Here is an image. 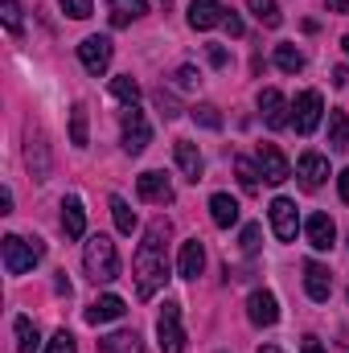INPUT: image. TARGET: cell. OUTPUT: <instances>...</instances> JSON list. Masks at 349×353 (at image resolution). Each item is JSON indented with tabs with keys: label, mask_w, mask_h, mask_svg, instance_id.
Masks as SVG:
<instances>
[{
	"label": "cell",
	"mask_w": 349,
	"mask_h": 353,
	"mask_svg": "<svg viewBox=\"0 0 349 353\" xmlns=\"http://www.w3.org/2000/svg\"><path fill=\"white\" fill-rule=\"evenodd\" d=\"M165 239H169V222H152L148 234H144V243H140V251H136V263L132 267H136V292H140V300H152L165 288V279H169Z\"/></svg>",
	"instance_id": "cell-1"
},
{
	"label": "cell",
	"mask_w": 349,
	"mask_h": 353,
	"mask_svg": "<svg viewBox=\"0 0 349 353\" xmlns=\"http://www.w3.org/2000/svg\"><path fill=\"white\" fill-rule=\"evenodd\" d=\"M83 267L94 283H111L119 279V255H115V243L107 234H94L87 239V251H83Z\"/></svg>",
	"instance_id": "cell-2"
},
{
	"label": "cell",
	"mask_w": 349,
	"mask_h": 353,
	"mask_svg": "<svg viewBox=\"0 0 349 353\" xmlns=\"http://www.w3.org/2000/svg\"><path fill=\"white\" fill-rule=\"evenodd\" d=\"M0 251H4V271L8 275H25V271H33L37 259L46 255V247H41V239H21V234H4V243H0Z\"/></svg>",
	"instance_id": "cell-3"
},
{
	"label": "cell",
	"mask_w": 349,
	"mask_h": 353,
	"mask_svg": "<svg viewBox=\"0 0 349 353\" xmlns=\"http://www.w3.org/2000/svg\"><path fill=\"white\" fill-rule=\"evenodd\" d=\"M157 337H161V353H185V329H181V304L165 300V312L157 321Z\"/></svg>",
	"instance_id": "cell-4"
},
{
	"label": "cell",
	"mask_w": 349,
	"mask_h": 353,
	"mask_svg": "<svg viewBox=\"0 0 349 353\" xmlns=\"http://www.w3.org/2000/svg\"><path fill=\"white\" fill-rule=\"evenodd\" d=\"M321 115H325V99H321V90H304V94L296 99V107H292V123H296L300 136H312V132L321 128Z\"/></svg>",
	"instance_id": "cell-5"
},
{
	"label": "cell",
	"mask_w": 349,
	"mask_h": 353,
	"mask_svg": "<svg viewBox=\"0 0 349 353\" xmlns=\"http://www.w3.org/2000/svg\"><path fill=\"white\" fill-rule=\"evenodd\" d=\"M123 152H144L148 148V140H152V128H148V119H144V111H136V107H128V115H123Z\"/></svg>",
	"instance_id": "cell-6"
},
{
	"label": "cell",
	"mask_w": 349,
	"mask_h": 353,
	"mask_svg": "<svg viewBox=\"0 0 349 353\" xmlns=\"http://www.w3.org/2000/svg\"><path fill=\"white\" fill-rule=\"evenodd\" d=\"M267 214H271V230H275V239H279V243H292V239H296V230H300L296 201H288V197H275Z\"/></svg>",
	"instance_id": "cell-7"
},
{
	"label": "cell",
	"mask_w": 349,
	"mask_h": 353,
	"mask_svg": "<svg viewBox=\"0 0 349 353\" xmlns=\"http://www.w3.org/2000/svg\"><path fill=\"white\" fill-rule=\"evenodd\" d=\"M79 62H83V70L87 74H103L107 66H111V37H83V46H79Z\"/></svg>",
	"instance_id": "cell-8"
},
{
	"label": "cell",
	"mask_w": 349,
	"mask_h": 353,
	"mask_svg": "<svg viewBox=\"0 0 349 353\" xmlns=\"http://www.w3.org/2000/svg\"><path fill=\"white\" fill-rule=\"evenodd\" d=\"M304 292H308V300L325 304V300L333 296V275H329V267H321L317 259H308V263H304Z\"/></svg>",
	"instance_id": "cell-9"
},
{
	"label": "cell",
	"mask_w": 349,
	"mask_h": 353,
	"mask_svg": "<svg viewBox=\"0 0 349 353\" xmlns=\"http://www.w3.org/2000/svg\"><path fill=\"white\" fill-rule=\"evenodd\" d=\"M247 316H251V325H259V329H271L275 321H279V304H275V296L271 292H251L247 296Z\"/></svg>",
	"instance_id": "cell-10"
},
{
	"label": "cell",
	"mask_w": 349,
	"mask_h": 353,
	"mask_svg": "<svg viewBox=\"0 0 349 353\" xmlns=\"http://www.w3.org/2000/svg\"><path fill=\"white\" fill-rule=\"evenodd\" d=\"M259 173L267 185H283L292 169H288V161H283V152L275 148V144H259Z\"/></svg>",
	"instance_id": "cell-11"
},
{
	"label": "cell",
	"mask_w": 349,
	"mask_h": 353,
	"mask_svg": "<svg viewBox=\"0 0 349 353\" xmlns=\"http://www.w3.org/2000/svg\"><path fill=\"white\" fill-rule=\"evenodd\" d=\"M259 111H263V119H267V128H288L292 123V115H288V99L279 94V90H259Z\"/></svg>",
	"instance_id": "cell-12"
},
{
	"label": "cell",
	"mask_w": 349,
	"mask_h": 353,
	"mask_svg": "<svg viewBox=\"0 0 349 353\" xmlns=\"http://www.w3.org/2000/svg\"><path fill=\"white\" fill-rule=\"evenodd\" d=\"M296 176H300V185H304V189H321V185H325V176H329V161H325L321 152H304V157H300V165H296Z\"/></svg>",
	"instance_id": "cell-13"
},
{
	"label": "cell",
	"mask_w": 349,
	"mask_h": 353,
	"mask_svg": "<svg viewBox=\"0 0 349 353\" xmlns=\"http://www.w3.org/2000/svg\"><path fill=\"white\" fill-rule=\"evenodd\" d=\"M304 234H308V247L329 251V247H333V239H337V226H333V218H329V214H312V218L304 222Z\"/></svg>",
	"instance_id": "cell-14"
},
{
	"label": "cell",
	"mask_w": 349,
	"mask_h": 353,
	"mask_svg": "<svg viewBox=\"0 0 349 353\" xmlns=\"http://www.w3.org/2000/svg\"><path fill=\"white\" fill-rule=\"evenodd\" d=\"M136 189H140L144 201H157V205H169V201H173V185H169L165 173H140Z\"/></svg>",
	"instance_id": "cell-15"
},
{
	"label": "cell",
	"mask_w": 349,
	"mask_h": 353,
	"mask_svg": "<svg viewBox=\"0 0 349 353\" xmlns=\"http://www.w3.org/2000/svg\"><path fill=\"white\" fill-rule=\"evenodd\" d=\"M177 271H181V279H197V275L206 271V247H201L197 239H185V243H181Z\"/></svg>",
	"instance_id": "cell-16"
},
{
	"label": "cell",
	"mask_w": 349,
	"mask_h": 353,
	"mask_svg": "<svg viewBox=\"0 0 349 353\" xmlns=\"http://www.w3.org/2000/svg\"><path fill=\"white\" fill-rule=\"evenodd\" d=\"M173 157H177V169H181V173L197 185V181H201V152H197V144L177 140V144H173Z\"/></svg>",
	"instance_id": "cell-17"
},
{
	"label": "cell",
	"mask_w": 349,
	"mask_h": 353,
	"mask_svg": "<svg viewBox=\"0 0 349 353\" xmlns=\"http://www.w3.org/2000/svg\"><path fill=\"white\" fill-rule=\"evenodd\" d=\"M210 218H214V226L230 230V226L239 222V201H235L230 193H214V197H210Z\"/></svg>",
	"instance_id": "cell-18"
},
{
	"label": "cell",
	"mask_w": 349,
	"mask_h": 353,
	"mask_svg": "<svg viewBox=\"0 0 349 353\" xmlns=\"http://www.w3.org/2000/svg\"><path fill=\"white\" fill-rule=\"evenodd\" d=\"M62 230H66L70 239H83V234H87V210H83L79 197H66V201H62Z\"/></svg>",
	"instance_id": "cell-19"
},
{
	"label": "cell",
	"mask_w": 349,
	"mask_h": 353,
	"mask_svg": "<svg viewBox=\"0 0 349 353\" xmlns=\"http://www.w3.org/2000/svg\"><path fill=\"white\" fill-rule=\"evenodd\" d=\"M123 312H128V308H123L119 296H99V300L87 308V321L90 325H107V321H119Z\"/></svg>",
	"instance_id": "cell-20"
},
{
	"label": "cell",
	"mask_w": 349,
	"mask_h": 353,
	"mask_svg": "<svg viewBox=\"0 0 349 353\" xmlns=\"http://www.w3.org/2000/svg\"><path fill=\"white\" fill-rule=\"evenodd\" d=\"M222 21V4L218 0H193L189 4V25L193 29H214Z\"/></svg>",
	"instance_id": "cell-21"
},
{
	"label": "cell",
	"mask_w": 349,
	"mask_h": 353,
	"mask_svg": "<svg viewBox=\"0 0 349 353\" xmlns=\"http://www.w3.org/2000/svg\"><path fill=\"white\" fill-rule=\"evenodd\" d=\"M99 353H140V333H136V329L107 333V337L99 341Z\"/></svg>",
	"instance_id": "cell-22"
},
{
	"label": "cell",
	"mask_w": 349,
	"mask_h": 353,
	"mask_svg": "<svg viewBox=\"0 0 349 353\" xmlns=\"http://www.w3.org/2000/svg\"><path fill=\"white\" fill-rule=\"evenodd\" d=\"M17 353H37L41 350V333H37V325L29 321V316H17Z\"/></svg>",
	"instance_id": "cell-23"
},
{
	"label": "cell",
	"mask_w": 349,
	"mask_h": 353,
	"mask_svg": "<svg viewBox=\"0 0 349 353\" xmlns=\"http://www.w3.org/2000/svg\"><path fill=\"white\" fill-rule=\"evenodd\" d=\"M107 8H111V25H132L136 17H144V0H107Z\"/></svg>",
	"instance_id": "cell-24"
},
{
	"label": "cell",
	"mask_w": 349,
	"mask_h": 353,
	"mask_svg": "<svg viewBox=\"0 0 349 353\" xmlns=\"http://www.w3.org/2000/svg\"><path fill=\"white\" fill-rule=\"evenodd\" d=\"M329 144L337 152H349V115L346 111H333L329 115Z\"/></svg>",
	"instance_id": "cell-25"
},
{
	"label": "cell",
	"mask_w": 349,
	"mask_h": 353,
	"mask_svg": "<svg viewBox=\"0 0 349 353\" xmlns=\"http://www.w3.org/2000/svg\"><path fill=\"white\" fill-rule=\"evenodd\" d=\"M111 218H115V230H119V234H132V230H136V210H132L119 193L111 197Z\"/></svg>",
	"instance_id": "cell-26"
},
{
	"label": "cell",
	"mask_w": 349,
	"mask_h": 353,
	"mask_svg": "<svg viewBox=\"0 0 349 353\" xmlns=\"http://www.w3.org/2000/svg\"><path fill=\"white\" fill-rule=\"evenodd\" d=\"M111 94H115L119 103L136 107V103H140V83H136L132 74H119V79H111Z\"/></svg>",
	"instance_id": "cell-27"
},
{
	"label": "cell",
	"mask_w": 349,
	"mask_h": 353,
	"mask_svg": "<svg viewBox=\"0 0 349 353\" xmlns=\"http://www.w3.org/2000/svg\"><path fill=\"white\" fill-rule=\"evenodd\" d=\"M247 8L255 12V21H259V25H267V29H275V25L283 21V17H279V4H275V0H247Z\"/></svg>",
	"instance_id": "cell-28"
},
{
	"label": "cell",
	"mask_w": 349,
	"mask_h": 353,
	"mask_svg": "<svg viewBox=\"0 0 349 353\" xmlns=\"http://www.w3.org/2000/svg\"><path fill=\"white\" fill-rule=\"evenodd\" d=\"M275 66H279L283 74H296V70H304V54H300L296 46H279V50H275Z\"/></svg>",
	"instance_id": "cell-29"
},
{
	"label": "cell",
	"mask_w": 349,
	"mask_h": 353,
	"mask_svg": "<svg viewBox=\"0 0 349 353\" xmlns=\"http://www.w3.org/2000/svg\"><path fill=\"white\" fill-rule=\"evenodd\" d=\"M189 115H193V123H201V128H210V132H218V128H222V115H218V107H214V103H197Z\"/></svg>",
	"instance_id": "cell-30"
},
{
	"label": "cell",
	"mask_w": 349,
	"mask_h": 353,
	"mask_svg": "<svg viewBox=\"0 0 349 353\" xmlns=\"http://www.w3.org/2000/svg\"><path fill=\"white\" fill-rule=\"evenodd\" d=\"M70 144L87 148V107H83V103L70 111Z\"/></svg>",
	"instance_id": "cell-31"
},
{
	"label": "cell",
	"mask_w": 349,
	"mask_h": 353,
	"mask_svg": "<svg viewBox=\"0 0 349 353\" xmlns=\"http://www.w3.org/2000/svg\"><path fill=\"white\" fill-rule=\"evenodd\" d=\"M29 169H33L37 176L50 173V157H46V144H41V140L33 144V136H29Z\"/></svg>",
	"instance_id": "cell-32"
},
{
	"label": "cell",
	"mask_w": 349,
	"mask_h": 353,
	"mask_svg": "<svg viewBox=\"0 0 349 353\" xmlns=\"http://www.w3.org/2000/svg\"><path fill=\"white\" fill-rule=\"evenodd\" d=\"M235 173H239V181H243V189H255V185H259V165H251V161H243V157H239V161H235Z\"/></svg>",
	"instance_id": "cell-33"
},
{
	"label": "cell",
	"mask_w": 349,
	"mask_h": 353,
	"mask_svg": "<svg viewBox=\"0 0 349 353\" xmlns=\"http://www.w3.org/2000/svg\"><path fill=\"white\" fill-rule=\"evenodd\" d=\"M79 345H74V333H66V329H58L54 337H50V345H46V353H74Z\"/></svg>",
	"instance_id": "cell-34"
},
{
	"label": "cell",
	"mask_w": 349,
	"mask_h": 353,
	"mask_svg": "<svg viewBox=\"0 0 349 353\" xmlns=\"http://www.w3.org/2000/svg\"><path fill=\"white\" fill-rule=\"evenodd\" d=\"M259 239H263V226H259V222L243 226V255H255V251H259Z\"/></svg>",
	"instance_id": "cell-35"
},
{
	"label": "cell",
	"mask_w": 349,
	"mask_h": 353,
	"mask_svg": "<svg viewBox=\"0 0 349 353\" xmlns=\"http://www.w3.org/2000/svg\"><path fill=\"white\" fill-rule=\"evenodd\" d=\"M0 17H4V25H8V33H21V4H17V0H4Z\"/></svg>",
	"instance_id": "cell-36"
},
{
	"label": "cell",
	"mask_w": 349,
	"mask_h": 353,
	"mask_svg": "<svg viewBox=\"0 0 349 353\" xmlns=\"http://www.w3.org/2000/svg\"><path fill=\"white\" fill-rule=\"evenodd\" d=\"M90 4H94V0H62L66 17H74V21H83V17H90Z\"/></svg>",
	"instance_id": "cell-37"
},
{
	"label": "cell",
	"mask_w": 349,
	"mask_h": 353,
	"mask_svg": "<svg viewBox=\"0 0 349 353\" xmlns=\"http://www.w3.org/2000/svg\"><path fill=\"white\" fill-rule=\"evenodd\" d=\"M193 83H197V70H193V66H181V70H177V87H193Z\"/></svg>",
	"instance_id": "cell-38"
},
{
	"label": "cell",
	"mask_w": 349,
	"mask_h": 353,
	"mask_svg": "<svg viewBox=\"0 0 349 353\" xmlns=\"http://www.w3.org/2000/svg\"><path fill=\"white\" fill-rule=\"evenodd\" d=\"M157 107H161V115H165V119H173V115H177L173 99H169V94H165V90H161V94H157Z\"/></svg>",
	"instance_id": "cell-39"
},
{
	"label": "cell",
	"mask_w": 349,
	"mask_h": 353,
	"mask_svg": "<svg viewBox=\"0 0 349 353\" xmlns=\"http://www.w3.org/2000/svg\"><path fill=\"white\" fill-rule=\"evenodd\" d=\"M222 25L230 29V37H243V21H239L235 12H226V17H222Z\"/></svg>",
	"instance_id": "cell-40"
},
{
	"label": "cell",
	"mask_w": 349,
	"mask_h": 353,
	"mask_svg": "<svg viewBox=\"0 0 349 353\" xmlns=\"http://www.w3.org/2000/svg\"><path fill=\"white\" fill-rule=\"evenodd\" d=\"M300 353H325V345H321L317 337H304V341H300Z\"/></svg>",
	"instance_id": "cell-41"
},
{
	"label": "cell",
	"mask_w": 349,
	"mask_h": 353,
	"mask_svg": "<svg viewBox=\"0 0 349 353\" xmlns=\"http://www.w3.org/2000/svg\"><path fill=\"white\" fill-rule=\"evenodd\" d=\"M210 62H214V66H226V50H222V46H210Z\"/></svg>",
	"instance_id": "cell-42"
},
{
	"label": "cell",
	"mask_w": 349,
	"mask_h": 353,
	"mask_svg": "<svg viewBox=\"0 0 349 353\" xmlns=\"http://www.w3.org/2000/svg\"><path fill=\"white\" fill-rule=\"evenodd\" d=\"M337 189H341V201L349 205V169H346L341 176H337Z\"/></svg>",
	"instance_id": "cell-43"
},
{
	"label": "cell",
	"mask_w": 349,
	"mask_h": 353,
	"mask_svg": "<svg viewBox=\"0 0 349 353\" xmlns=\"http://www.w3.org/2000/svg\"><path fill=\"white\" fill-rule=\"evenodd\" d=\"M0 214H12V193H8V189L0 193Z\"/></svg>",
	"instance_id": "cell-44"
},
{
	"label": "cell",
	"mask_w": 349,
	"mask_h": 353,
	"mask_svg": "<svg viewBox=\"0 0 349 353\" xmlns=\"http://www.w3.org/2000/svg\"><path fill=\"white\" fill-rule=\"evenodd\" d=\"M346 79H349V70H346V66H337V70H333V83H337V87H346Z\"/></svg>",
	"instance_id": "cell-45"
},
{
	"label": "cell",
	"mask_w": 349,
	"mask_h": 353,
	"mask_svg": "<svg viewBox=\"0 0 349 353\" xmlns=\"http://www.w3.org/2000/svg\"><path fill=\"white\" fill-rule=\"evenodd\" d=\"M329 8L333 12H349V0H329Z\"/></svg>",
	"instance_id": "cell-46"
},
{
	"label": "cell",
	"mask_w": 349,
	"mask_h": 353,
	"mask_svg": "<svg viewBox=\"0 0 349 353\" xmlns=\"http://www.w3.org/2000/svg\"><path fill=\"white\" fill-rule=\"evenodd\" d=\"M259 353H283L279 345H259Z\"/></svg>",
	"instance_id": "cell-47"
},
{
	"label": "cell",
	"mask_w": 349,
	"mask_h": 353,
	"mask_svg": "<svg viewBox=\"0 0 349 353\" xmlns=\"http://www.w3.org/2000/svg\"><path fill=\"white\" fill-rule=\"evenodd\" d=\"M341 46H346V54H349V33H346V41H341Z\"/></svg>",
	"instance_id": "cell-48"
}]
</instances>
